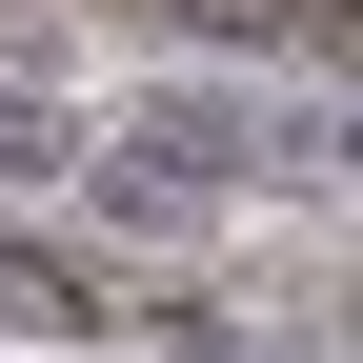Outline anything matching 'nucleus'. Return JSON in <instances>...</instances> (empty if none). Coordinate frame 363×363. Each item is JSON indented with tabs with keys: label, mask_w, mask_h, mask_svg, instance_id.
Segmentation results:
<instances>
[{
	"label": "nucleus",
	"mask_w": 363,
	"mask_h": 363,
	"mask_svg": "<svg viewBox=\"0 0 363 363\" xmlns=\"http://www.w3.org/2000/svg\"><path fill=\"white\" fill-rule=\"evenodd\" d=\"M0 323H21V343H81V323H101V283H81L61 242H21V222H0Z\"/></svg>",
	"instance_id": "obj_1"
},
{
	"label": "nucleus",
	"mask_w": 363,
	"mask_h": 363,
	"mask_svg": "<svg viewBox=\"0 0 363 363\" xmlns=\"http://www.w3.org/2000/svg\"><path fill=\"white\" fill-rule=\"evenodd\" d=\"M0 182H81V121H61V101H40V81H21V61H0Z\"/></svg>",
	"instance_id": "obj_2"
}]
</instances>
